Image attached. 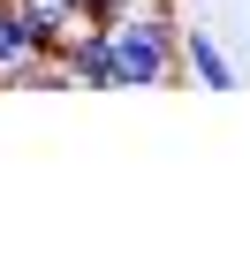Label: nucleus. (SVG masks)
<instances>
[{"mask_svg": "<svg viewBox=\"0 0 250 257\" xmlns=\"http://www.w3.org/2000/svg\"><path fill=\"white\" fill-rule=\"evenodd\" d=\"M137 0H84V23H121Z\"/></svg>", "mask_w": 250, "mask_h": 257, "instance_id": "4", "label": "nucleus"}, {"mask_svg": "<svg viewBox=\"0 0 250 257\" xmlns=\"http://www.w3.org/2000/svg\"><path fill=\"white\" fill-rule=\"evenodd\" d=\"M114 83L121 91H167V83H197L190 76V46L175 23V0H137L114 23Z\"/></svg>", "mask_w": 250, "mask_h": 257, "instance_id": "1", "label": "nucleus"}, {"mask_svg": "<svg viewBox=\"0 0 250 257\" xmlns=\"http://www.w3.org/2000/svg\"><path fill=\"white\" fill-rule=\"evenodd\" d=\"M182 46H190V76H197V91H235V61L220 53L212 31H182Z\"/></svg>", "mask_w": 250, "mask_h": 257, "instance_id": "3", "label": "nucleus"}, {"mask_svg": "<svg viewBox=\"0 0 250 257\" xmlns=\"http://www.w3.org/2000/svg\"><path fill=\"white\" fill-rule=\"evenodd\" d=\"M61 61H68L76 91H121L114 83V23H76L68 46H61Z\"/></svg>", "mask_w": 250, "mask_h": 257, "instance_id": "2", "label": "nucleus"}]
</instances>
